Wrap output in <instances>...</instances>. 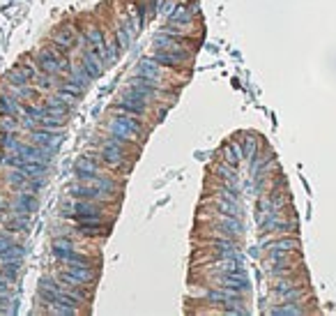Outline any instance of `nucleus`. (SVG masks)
Instances as JSON below:
<instances>
[{
  "label": "nucleus",
  "instance_id": "1",
  "mask_svg": "<svg viewBox=\"0 0 336 316\" xmlns=\"http://www.w3.org/2000/svg\"><path fill=\"white\" fill-rule=\"evenodd\" d=\"M104 208H106V203L76 199V201L62 206V215L69 217V219H74V222H90V219H101Z\"/></svg>",
  "mask_w": 336,
  "mask_h": 316
},
{
  "label": "nucleus",
  "instance_id": "2",
  "mask_svg": "<svg viewBox=\"0 0 336 316\" xmlns=\"http://www.w3.org/2000/svg\"><path fill=\"white\" fill-rule=\"evenodd\" d=\"M138 115H131V113H120L115 115L113 120L108 122V132L111 134H118L122 136V139H129V141H141L143 132H145V127H143L141 120H136Z\"/></svg>",
  "mask_w": 336,
  "mask_h": 316
},
{
  "label": "nucleus",
  "instance_id": "3",
  "mask_svg": "<svg viewBox=\"0 0 336 316\" xmlns=\"http://www.w3.org/2000/svg\"><path fill=\"white\" fill-rule=\"evenodd\" d=\"M97 157L101 159V164H106L108 168H115V171H125V168L131 166L129 161V148L127 146H120V143L106 141L101 146V150L97 153Z\"/></svg>",
  "mask_w": 336,
  "mask_h": 316
},
{
  "label": "nucleus",
  "instance_id": "4",
  "mask_svg": "<svg viewBox=\"0 0 336 316\" xmlns=\"http://www.w3.org/2000/svg\"><path fill=\"white\" fill-rule=\"evenodd\" d=\"M35 62H37V67H40L42 72H46V74L53 76V79H62V76H67L69 72H72V67H67V65L60 60V55L55 53L53 47L37 51Z\"/></svg>",
  "mask_w": 336,
  "mask_h": 316
},
{
  "label": "nucleus",
  "instance_id": "5",
  "mask_svg": "<svg viewBox=\"0 0 336 316\" xmlns=\"http://www.w3.org/2000/svg\"><path fill=\"white\" fill-rule=\"evenodd\" d=\"M145 97H141V95L136 93L134 88H127L125 93H122V100L115 104V108L118 111H122V113H131V115H145L148 113V104H145Z\"/></svg>",
  "mask_w": 336,
  "mask_h": 316
},
{
  "label": "nucleus",
  "instance_id": "6",
  "mask_svg": "<svg viewBox=\"0 0 336 316\" xmlns=\"http://www.w3.org/2000/svg\"><path fill=\"white\" fill-rule=\"evenodd\" d=\"M212 279L216 284H221L223 289L237 291V293H247L249 291V279L244 275V270H235V272H212Z\"/></svg>",
  "mask_w": 336,
  "mask_h": 316
},
{
  "label": "nucleus",
  "instance_id": "7",
  "mask_svg": "<svg viewBox=\"0 0 336 316\" xmlns=\"http://www.w3.org/2000/svg\"><path fill=\"white\" fill-rule=\"evenodd\" d=\"M67 194L72 196V199H83V201H97V203H108V199H111L108 194H104V192H99L97 187H92V185H87V182H83V180L69 185Z\"/></svg>",
  "mask_w": 336,
  "mask_h": 316
},
{
  "label": "nucleus",
  "instance_id": "8",
  "mask_svg": "<svg viewBox=\"0 0 336 316\" xmlns=\"http://www.w3.org/2000/svg\"><path fill=\"white\" fill-rule=\"evenodd\" d=\"M162 67H170V69H180L182 65H189L191 62V53L189 51H166V49H159L152 55Z\"/></svg>",
  "mask_w": 336,
  "mask_h": 316
},
{
  "label": "nucleus",
  "instance_id": "9",
  "mask_svg": "<svg viewBox=\"0 0 336 316\" xmlns=\"http://www.w3.org/2000/svg\"><path fill=\"white\" fill-rule=\"evenodd\" d=\"M205 300L210 305H242L240 300V293L230 289H223V286H212V289H205Z\"/></svg>",
  "mask_w": 336,
  "mask_h": 316
},
{
  "label": "nucleus",
  "instance_id": "10",
  "mask_svg": "<svg viewBox=\"0 0 336 316\" xmlns=\"http://www.w3.org/2000/svg\"><path fill=\"white\" fill-rule=\"evenodd\" d=\"M129 88H134L136 93L141 95V97H145L148 102L162 100V97H164V90L159 88V83H152V81L143 79V76H136V79L129 81Z\"/></svg>",
  "mask_w": 336,
  "mask_h": 316
},
{
  "label": "nucleus",
  "instance_id": "11",
  "mask_svg": "<svg viewBox=\"0 0 336 316\" xmlns=\"http://www.w3.org/2000/svg\"><path fill=\"white\" fill-rule=\"evenodd\" d=\"M62 141V134H53V129H42V127H35L33 134H30V143L40 146V148H46V150H55Z\"/></svg>",
  "mask_w": 336,
  "mask_h": 316
},
{
  "label": "nucleus",
  "instance_id": "12",
  "mask_svg": "<svg viewBox=\"0 0 336 316\" xmlns=\"http://www.w3.org/2000/svg\"><path fill=\"white\" fill-rule=\"evenodd\" d=\"M19 69L26 74V79L30 81L33 86L40 88V90H51V88H53V83H51L53 76H48L46 72H42L40 67H35V65H26V62H23V65H19Z\"/></svg>",
  "mask_w": 336,
  "mask_h": 316
},
{
  "label": "nucleus",
  "instance_id": "13",
  "mask_svg": "<svg viewBox=\"0 0 336 316\" xmlns=\"http://www.w3.org/2000/svg\"><path fill=\"white\" fill-rule=\"evenodd\" d=\"M74 173L76 178L81 180L85 175H92V173H101V159L97 155H83L74 161Z\"/></svg>",
  "mask_w": 336,
  "mask_h": 316
},
{
  "label": "nucleus",
  "instance_id": "14",
  "mask_svg": "<svg viewBox=\"0 0 336 316\" xmlns=\"http://www.w3.org/2000/svg\"><path fill=\"white\" fill-rule=\"evenodd\" d=\"M274 293L281 298L283 303H297L299 298L304 296V286L295 284L293 279H286V282H279L274 286Z\"/></svg>",
  "mask_w": 336,
  "mask_h": 316
},
{
  "label": "nucleus",
  "instance_id": "15",
  "mask_svg": "<svg viewBox=\"0 0 336 316\" xmlns=\"http://www.w3.org/2000/svg\"><path fill=\"white\" fill-rule=\"evenodd\" d=\"M136 72H138V76H143V79L152 81V83H159V86H164L162 81V65L155 60V58H143L141 62H138V67H136Z\"/></svg>",
  "mask_w": 336,
  "mask_h": 316
},
{
  "label": "nucleus",
  "instance_id": "16",
  "mask_svg": "<svg viewBox=\"0 0 336 316\" xmlns=\"http://www.w3.org/2000/svg\"><path fill=\"white\" fill-rule=\"evenodd\" d=\"M85 40H87V44H90V49H92L94 53H97L101 60L106 62V47H108V42H106V37H104V33H101L99 28H97V26L87 28V30H85Z\"/></svg>",
  "mask_w": 336,
  "mask_h": 316
},
{
  "label": "nucleus",
  "instance_id": "17",
  "mask_svg": "<svg viewBox=\"0 0 336 316\" xmlns=\"http://www.w3.org/2000/svg\"><path fill=\"white\" fill-rule=\"evenodd\" d=\"M14 206H16V212H14V215L23 217V219H30V212H35V210H37V199H35V194H30V192H23V189H21L19 194H16Z\"/></svg>",
  "mask_w": 336,
  "mask_h": 316
},
{
  "label": "nucleus",
  "instance_id": "18",
  "mask_svg": "<svg viewBox=\"0 0 336 316\" xmlns=\"http://www.w3.org/2000/svg\"><path fill=\"white\" fill-rule=\"evenodd\" d=\"M81 67L85 69L87 74H90V79H99L101 74H104V60H101L99 55L94 53L92 49L90 51H83V58H81Z\"/></svg>",
  "mask_w": 336,
  "mask_h": 316
},
{
  "label": "nucleus",
  "instance_id": "19",
  "mask_svg": "<svg viewBox=\"0 0 336 316\" xmlns=\"http://www.w3.org/2000/svg\"><path fill=\"white\" fill-rule=\"evenodd\" d=\"M196 5L187 7V5H175L173 9H170V14H168V21L170 23H177V26H189L191 21H194L196 16Z\"/></svg>",
  "mask_w": 336,
  "mask_h": 316
},
{
  "label": "nucleus",
  "instance_id": "20",
  "mask_svg": "<svg viewBox=\"0 0 336 316\" xmlns=\"http://www.w3.org/2000/svg\"><path fill=\"white\" fill-rule=\"evenodd\" d=\"M42 106L46 108L48 113L53 115H62V118H67L69 113H72V104H69V100H65V97H60V95H55V97H48Z\"/></svg>",
  "mask_w": 336,
  "mask_h": 316
},
{
  "label": "nucleus",
  "instance_id": "21",
  "mask_svg": "<svg viewBox=\"0 0 336 316\" xmlns=\"http://www.w3.org/2000/svg\"><path fill=\"white\" fill-rule=\"evenodd\" d=\"M76 231L81 236H106L111 226L104 224L101 219H90V222H76Z\"/></svg>",
  "mask_w": 336,
  "mask_h": 316
},
{
  "label": "nucleus",
  "instance_id": "22",
  "mask_svg": "<svg viewBox=\"0 0 336 316\" xmlns=\"http://www.w3.org/2000/svg\"><path fill=\"white\" fill-rule=\"evenodd\" d=\"M51 40H53V44L65 49V51H72V49H76V44H79V37H76V33L72 30V28H60V30H55Z\"/></svg>",
  "mask_w": 336,
  "mask_h": 316
},
{
  "label": "nucleus",
  "instance_id": "23",
  "mask_svg": "<svg viewBox=\"0 0 336 316\" xmlns=\"http://www.w3.org/2000/svg\"><path fill=\"white\" fill-rule=\"evenodd\" d=\"M269 254H293L299 249V240L295 238H281V240H274L267 245Z\"/></svg>",
  "mask_w": 336,
  "mask_h": 316
},
{
  "label": "nucleus",
  "instance_id": "24",
  "mask_svg": "<svg viewBox=\"0 0 336 316\" xmlns=\"http://www.w3.org/2000/svg\"><path fill=\"white\" fill-rule=\"evenodd\" d=\"M242 155H244V150L237 146V141H228L221 148V161H228V164H233V166H237V164H240Z\"/></svg>",
  "mask_w": 336,
  "mask_h": 316
},
{
  "label": "nucleus",
  "instance_id": "25",
  "mask_svg": "<svg viewBox=\"0 0 336 316\" xmlns=\"http://www.w3.org/2000/svg\"><path fill=\"white\" fill-rule=\"evenodd\" d=\"M269 314H274V316H302V314H306V310L297 303H286L283 307H272Z\"/></svg>",
  "mask_w": 336,
  "mask_h": 316
},
{
  "label": "nucleus",
  "instance_id": "26",
  "mask_svg": "<svg viewBox=\"0 0 336 316\" xmlns=\"http://www.w3.org/2000/svg\"><path fill=\"white\" fill-rule=\"evenodd\" d=\"M21 272V261H2L0 265V277H5L7 282H16Z\"/></svg>",
  "mask_w": 336,
  "mask_h": 316
},
{
  "label": "nucleus",
  "instance_id": "27",
  "mask_svg": "<svg viewBox=\"0 0 336 316\" xmlns=\"http://www.w3.org/2000/svg\"><path fill=\"white\" fill-rule=\"evenodd\" d=\"M26 256V249L21 247V245H9V247L0 254V263L2 261H21Z\"/></svg>",
  "mask_w": 336,
  "mask_h": 316
},
{
  "label": "nucleus",
  "instance_id": "28",
  "mask_svg": "<svg viewBox=\"0 0 336 316\" xmlns=\"http://www.w3.org/2000/svg\"><path fill=\"white\" fill-rule=\"evenodd\" d=\"M115 40H118V44H120L122 49H129L131 47V42H134V35L127 33V26L120 23V26L115 28Z\"/></svg>",
  "mask_w": 336,
  "mask_h": 316
},
{
  "label": "nucleus",
  "instance_id": "29",
  "mask_svg": "<svg viewBox=\"0 0 336 316\" xmlns=\"http://www.w3.org/2000/svg\"><path fill=\"white\" fill-rule=\"evenodd\" d=\"M0 132L16 134V132H19V120H16V115H2V120H0Z\"/></svg>",
  "mask_w": 336,
  "mask_h": 316
},
{
  "label": "nucleus",
  "instance_id": "30",
  "mask_svg": "<svg viewBox=\"0 0 336 316\" xmlns=\"http://www.w3.org/2000/svg\"><path fill=\"white\" fill-rule=\"evenodd\" d=\"M5 226H7V231H9V233H23V231L28 229V219H23V217H19V215H14V219H9Z\"/></svg>",
  "mask_w": 336,
  "mask_h": 316
},
{
  "label": "nucleus",
  "instance_id": "31",
  "mask_svg": "<svg viewBox=\"0 0 336 316\" xmlns=\"http://www.w3.org/2000/svg\"><path fill=\"white\" fill-rule=\"evenodd\" d=\"M120 51H122V47L118 44V40H115V42H108V47H106V62H108V67L118 62V58H120Z\"/></svg>",
  "mask_w": 336,
  "mask_h": 316
},
{
  "label": "nucleus",
  "instance_id": "32",
  "mask_svg": "<svg viewBox=\"0 0 336 316\" xmlns=\"http://www.w3.org/2000/svg\"><path fill=\"white\" fill-rule=\"evenodd\" d=\"M242 146H244V155H247V157H253V155H255V148H258V139L249 134V136H247V139L242 141Z\"/></svg>",
  "mask_w": 336,
  "mask_h": 316
},
{
  "label": "nucleus",
  "instance_id": "33",
  "mask_svg": "<svg viewBox=\"0 0 336 316\" xmlns=\"http://www.w3.org/2000/svg\"><path fill=\"white\" fill-rule=\"evenodd\" d=\"M9 245H14L12 236H7V233H0V254H2V252H5Z\"/></svg>",
  "mask_w": 336,
  "mask_h": 316
},
{
  "label": "nucleus",
  "instance_id": "34",
  "mask_svg": "<svg viewBox=\"0 0 336 316\" xmlns=\"http://www.w3.org/2000/svg\"><path fill=\"white\" fill-rule=\"evenodd\" d=\"M7 219V210H5V206H0V224L5 222Z\"/></svg>",
  "mask_w": 336,
  "mask_h": 316
},
{
  "label": "nucleus",
  "instance_id": "35",
  "mask_svg": "<svg viewBox=\"0 0 336 316\" xmlns=\"http://www.w3.org/2000/svg\"><path fill=\"white\" fill-rule=\"evenodd\" d=\"M0 206H5V203H2V196H0Z\"/></svg>",
  "mask_w": 336,
  "mask_h": 316
}]
</instances>
